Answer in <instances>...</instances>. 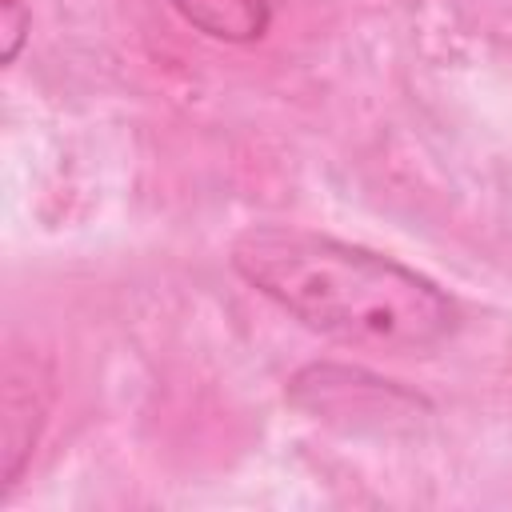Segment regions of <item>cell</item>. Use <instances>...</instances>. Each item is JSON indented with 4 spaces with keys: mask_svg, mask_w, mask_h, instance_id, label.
Masks as SVG:
<instances>
[{
    "mask_svg": "<svg viewBox=\"0 0 512 512\" xmlns=\"http://www.w3.org/2000/svg\"><path fill=\"white\" fill-rule=\"evenodd\" d=\"M232 268L304 328L380 352H428L456 336V300L416 268L372 248L256 224L232 240Z\"/></svg>",
    "mask_w": 512,
    "mask_h": 512,
    "instance_id": "cell-1",
    "label": "cell"
},
{
    "mask_svg": "<svg viewBox=\"0 0 512 512\" xmlns=\"http://www.w3.org/2000/svg\"><path fill=\"white\" fill-rule=\"evenodd\" d=\"M288 400L304 408L308 416L344 428V432H384L400 420H412L416 412L428 408L424 396L372 376L368 368H348V364H308L292 376Z\"/></svg>",
    "mask_w": 512,
    "mask_h": 512,
    "instance_id": "cell-2",
    "label": "cell"
},
{
    "mask_svg": "<svg viewBox=\"0 0 512 512\" xmlns=\"http://www.w3.org/2000/svg\"><path fill=\"white\" fill-rule=\"evenodd\" d=\"M52 400V372L36 352H12L4 360V488H12L40 440Z\"/></svg>",
    "mask_w": 512,
    "mask_h": 512,
    "instance_id": "cell-3",
    "label": "cell"
},
{
    "mask_svg": "<svg viewBox=\"0 0 512 512\" xmlns=\"http://www.w3.org/2000/svg\"><path fill=\"white\" fill-rule=\"evenodd\" d=\"M280 0H172L184 24L224 44H252L272 28Z\"/></svg>",
    "mask_w": 512,
    "mask_h": 512,
    "instance_id": "cell-4",
    "label": "cell"
},
{
    "mask_svg": "<svg viewBox=\"0 0 512 512\" xmlns=\"http://www.w3.org/2000/svg\"><path fill=\"white\" fill-rule=\"evenodd\" d=\"M0 32H4V64H12L28 40V28H32V12L24 8V0H0Z\"/></svg>",
    "mask_w": 512,
    "mask_h": 512,
    "instance_id": "cell-5",
    "label": "cell"
}]
</instances>
